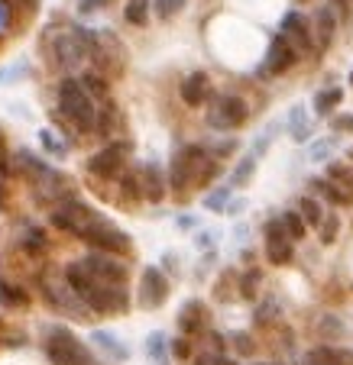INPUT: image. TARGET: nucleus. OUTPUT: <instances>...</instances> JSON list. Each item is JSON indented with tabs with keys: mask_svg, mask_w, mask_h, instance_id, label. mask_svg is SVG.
I'll return each instance as SVG.
<instances>
[{
	"mask_svg": "<svg viewBox=\"0 0 353 365\" xmlns=\"http://www.w3.org/2000/svg\"><path fill=\"white\" fill-rule=\"evenodd\" d=\"M65 284H69V288L81 297L84 307H88L91 314H101V317H117V314H126V310H130V294H126V284H124V288L101 284L81 265V259L65 265Z\"/></svg>",
	"mask_w": 353,
	"mask_h": 365,
	"instance_id": "f257e3e1",
	"label": "nucleus"
},
{
	"mask_svg": "<svg viewBox=\"0 0 353 365\" xmlns=\"http://www.w3.org/2000/svg\"><path fill=\"white\" fill-rule=\"evenodd\" d=\"M217 172H221V165L211 159V152L204 145H182L169 165V187L175 194H188L194 187L211 185Z\"/></svg>",
	"mask_w": 353,
	"mask_h": 365,
	"instance_id": "f03ea898",
	"label": "nucleus"
},
{
	"mask_svg": "<svg viewBox=\"0 0 353 365\" xmlns=\"http://www.w3.org/2000/svg\"><path fill=\"white\" fill-rule=\"evenodd\" d=\"M59 113H62L78 133H94V126H97L94 101H91V94L84 91V84L75 81V78H65V81L59 84Z\"/></svg>",
	"mask_w": 353,
	"mask_h": 365,
	"instance_id": "7ed1b4c3",
	"label": "nucleus"
},
{
	"mask_svg": "<svg viewBox=\"0 0 353 365\" xmlns=\"http://www.w3.org/2000/svg\"><path fill=\"white\" fill-rule=\"evenodd\" d=\"M46 356L52 365H97L88 346L62 324L46 327Z\"/></svg>",
	"mask_w": 353,
	"mask_h": 365,
	"instance_id": "20e7f679",
	"label": "nucleus"
},
{
	"mask_svg": "<svg viewBox=\"0 0 353 365\" xmlns=\"http://www.w3.org/2000/svg\"><path fill=\"white\" fill-rule=\"evenodd\" d=\"M78 240L88 242L94 252H107V255H117V259H124V255L133 252V240L124 233V230L114 227L111 220H104V217H97L91 227H84Z\"/></svg>",
	"mask_w": 353,
	"mask_h": 365,
	"instance_id": "39448f33",
	"label": "nucleus"
},
{
	"mask_svg": "<svg viewBox=\"0 0 353 365\" xmlns=\"http://www.w3.org/2000/svg\"><path fill=\"white\" fill-rule=\"evenodd\" d=\"M249 120V107L243 97L237 94H221L214 103H211V113H208V123L214 126V130H240L243 123Z\"/></svg>",
	"mask_w": 353,
	"mask_h": 365,
	"instance_id": "423d86ee",
	"label": "nucleus"
},
{
	"mask_svg": "<svg viewBox=\"0 0 353 365\" xmlns=\"http://www.w3.org/2000/svg\"><path fill=\"white\" fill-rule=\"evenodd\" d=\"M126 155H130V143H126V139L111 143V145H104V149H97L88 159V172L94 175V178H117L126 165Z\"/></svg>",
	"mask_w": 353,
	"mask_h": 365,
	"instance_id": "0eeeda50",
	"label": "nucleus"
},
{
	"mask_svg": "<svg viewBox=\"0 0 353 365\" xmlns=\"http://www.w3.org/2000/svg\"><path fill=\"white\" fill-rule=\"evenodd\" d=\"M263 236H266V259H269L272 265H292V259H295V242H292V236L285 233L282 227V217H272V220H266L263 227Z\"/></svg>",
	"mask_w": 353,
	"mask_h": 365,
	"instance_id": "6e6552de",
	"label": "nucleus"
},
{
	"mask_svg": "<svg viewBox=\"0 0 353 365\" xmlns=\"http://www.w3.org/2000/svg\"><path fill=\"white\" fill-rule=\"evenodd\" d=\"M172 294V284H169L166 272L156 269V265H146L143 275H139V304L146 310H159L162 304Z\"/></svg>",
	"mask_w": 353,
	"mask_h": 365,
	"instance_id": "1a4fd4ad",
	"label": "nucleus"
},
{
	"mask_svg": "<svg viewBox=\"0 0 353 365\" xmlns=\"http://www.w3.org/2000/svg\"><path fill=\"white\" fill-rule=\"evenodd\" d=\"M81 265L97 278L101 284H111V288H124L126 284V265L120 262L117 255L107 252H91L81 259Z\"/></svg>",
	"mask_w": 353,
	"mask_h": 365,
	"instance_id": "9d476101",
	"label": "nucleus"
},
{
	"mask_svg": "<svg viewBox=\"0 0 353 365\" xmlns=\"http://www.w3.org/2000/svg\"><path fill=\"white\" fill-rule=\"evenodd\" d=\"M295 62H298V52L292 48V42L285 39V36H272L269 48H266V58H263V65H259V75L276 78V75H282V71H289Z\"/></svg>",
	"mask_w": 353,
	"mask_h": 365,
	"instance_id": "9b49d317",
	"label": "nucleus"
},
{
	"mask_svg": "<svg viewBox=\"0 0 353 365\" xmlns=\"http://www.w3.org/2000/svg\"><path fill=\"white\" fill-rule=\"evenodd\" d=\"M56 56L65 68H78V65L88 58V39H84V29H71L62 33L56 39Z\"/></svg>",
	"mask_w": 353,
	"mask_h": 365,
	"instance_id": "f8f14e48",
	"label": "nucleus"
},
{
	"mask_svg": "<svg viewBox=\"0 0 353 365\" xmlns=\"http://www.w3.org/2000/svg\"><path fill=\"white\" fill-rule=\"evenodd\" d=\"M166 191H169V181H166V175H162V168L156 165V162H149V165L139 168V194H143V200H149V204H162V200H166Z\"/></svg>",
	"mask_w": 353,
	"mask_h": 365,
	"instance_id": "ddd939ff",
	"label": "nucleus"
},
{
	"mask_svg": "<svg viewBox=\"0 0 353 365\" xmlns=\"http://www.w3.org/2000/svg\"><path fill=\"white\" fill-rule=\"evenodd\" d=\"M282 33L279 36H285V39L292 42V48L295 52H305V48H312V26H308V20L298 10H289V14L282 16Z\"/></svg>",
	"mask_w": 353,
	"mask_h": 365,
	"instance_id": "4468645a",
	"label": "nucleus"
},
{
	"mask_svg": "<svg viewBox=\"0 0 353 365\" xmlns=\"http://www.w3.org/2000/svg\"><path fill=\"white\" fill-rule=\"evenodd\" d=\"M182 101L188 103V107H201V103L208 101V94H211V81H208V75L204 71H192V75L182 81Z\"/></svg>",
	"mask_w": 353,
	"mask_h": 365,
	"instance_id": "2eb2a0df",
	"label": "nucleus"
},
{
	"mask_svg": "<svg viewBox=\"0 0 353 365\" xmlns=\"http://www.w3.org/2000/svg\"><path fill=\"white\" fill-rule=\"evenodd\" d=\"M179 330H182V336H188V339L204 333V304L188 301L185 307L179 310Z\"/></svg>",
	"mask_w": 353,
	"mask_h": 365,
	"instance_id": "dca6fc26",
	"label": "nucleus"
},
{
	"mask_svg": "<svg viewBox=\"0 0 353 365\" xmlns=\"http://www.w3.org/2000/svg\"><path fill=\"white\" fill-rule=\"evenodd\" d=\"M305 365H353V349H337V346H321L308 352Z\"/></svg>",
	"mask_w": 353,
	"mask_h": 365,
	"instance_id": "f3484780",
	"label": "nucleus"
},
{
	"mask_svg": "<svg viewBox=\"0 0 353 365\" xmlns=\"http://www.w3.org/2000/svg\"><path fill=\"white\" fill-rule=\"evenodd\" d=\"M285 126H289V133H292V139H295V143H308V139H312V133H314V123L308 120L305 107H292L289 117H285Z\"/></svg>",
	"mask_w": 353,
	"mask_h": 365,
	"instance_id": "a211bd4d",
	"label": "nucleus"
},
{
	"mask_svg": "<svg viewBox=\"0 0 353 365\" xmlns=\"http://www.w3.org/2000/svg\"><path fill=\"white\" fill-rule=\"evenodd\" d=\"M327 181L337 187L344 197L353 200V165H344V162H327Z\"/></svg>",
	"mask_w": 353,
	"mask_h": 365,
	"instance_id": "6ab92c4d",
	"label": "nucleus"
},
{
	"mask_svg": "<svg viewBox=\"0 0 353 365\" xmlns=\"http://www.w3.org/2000/svg\"><path fill=\"white\" fill-rule=\"evenodd\" d=\"M91 343L97 346V349L104 352V356H111V359H117V362H124L126 356H130V349H126L124 343H120L114 333H107V330H94L91 333Z\"/></svg>",
	"mask_w": 353,
	"mask_h": 365,
	"instance_id": "aec40b11",
	"label": "nucleus"
},
{
	"mask_svg": "<svg viewBox=\"0 0 353 365\" xmlns=\"http://www.w3.org/2000/svg\"><path fill=\"white\" fill-rule=\"evenodd\" d=\"M314 23H318V48H327L334 42V33H337V14L331 7H318Z\"/></svg>",
	"mask_w": 353,
	"mask_h": 365,
	"instance_id": "412c9836",
	"label": "nucleus"
},
{
	"mask_svg": "<svg viewBox=\"0 0 353 365\" xmlns=\"http://www.w3.org/2000/svg\"><path fill=\"white\" fill-rule=\"evenodd\" d=\"M340 101H344V88H337V84L318 91V94H314V113H318V117H331L340 107Z\"/></svg>",
	"mask_w": 353,
	"mask_h": 365,
	"instance_id": "4be33fe9",
	"label": "nucleus"
},
{
	"mask_svg": "<svg viewBox=\"0 0 353 365\" xmlns=\"http://www.w3.org/2000/svg\"><path fill=\"white\" fill-rule=\"evenodd\" d=\"M146 352H149V365H172V349H169L166 333H153L146 339Z\"/></svg>",
	"mask_w": 353,
	"mask_h": 365,
	"instance_id": "5701e85b",
	"label": "nucleus"
},
{
	"mask_svg": "<svg viewBox=\"0 0 353 365\" xmlns=\"http://www.w3.org/2000/svg\"><path fill=\"white\" fill-rule=\"evenodd\" d=\"M257 155H243L240 162H237V168L230 172V187H247L249 181H253V172H257Z\"/></svg>",
	"mask_w": 353,
	"mask_h": 365,
	"instance_id": "b1692460",
	"label": "nucleus"
},
{
	"mask_svg": "<svg viewBox=\"0 0 353 365\" xmlns=\"http://www.w3.org/2000/svg\"><path fill=\"white\" fill-rule=\"evenodd\" d=\"M149 7H153V0H126V23L130 26H146L149 23Z\"/></svg>",
	"mask_w": 353,
	"mask_h": 365,
	"instance_id": "393cba45",
	"label": "nucleus"
},
{
	"mask_svg": "<svg viewBox=\"0 0 353 365\" xmlns=\"http://www.w3.org/2000/svg\"><path fill=\"white\" fill-rule=\"evenodd\" d=\"M298 214H302V220L308 227H321V220H324V210H321L318 197H312V194H305V197L298 200Z\"/></svg>",
	"mask_w": 353,
	"mask_h": 365,
	"instance_id": "a878e982",
	"label": "nucleus"
},
{
	"mask_svg": "<svg viewBox=\"0 0 353 365\" xmlns=\"http://www.w3.org/2000/svg\"><path fill=\"white\" fill-rule=\"evenodd\" d=\"M117 123H120V113H117V107L111 103V97H107L104 110H97V126H94V130L101 133V136H111V133L117 130Z\"/></svg>",
	"mask_w": 353,
	"mask_h": 365,
	"instance_id": "bb28decb",
	"label": "nucleus"
},
{
	"mask_svg": "<svg viewBox=\"0 0 353 365\" xmlns=\"http://www.w3.org/2000/svg\"><path fill=\"white\" fill-rule=\"evenodd\" d=\"M334 149H337V139L334 136L312 139V145H308V162H331Z\"/></svg>",
	"mask_w": 353,
	"mask_h": 365,
	"instance_id": "cd10ccee",
	"label": "nucleus"
},
{
	"mask_svg": "<svg viewBox=\"0 0 353 365\" xmlns=\"http://www.w3.org/2000/svg\"><path fill=\"white\" fill-rule=\"evenodd\" d=\"M259 284H263V272H259V269H247V272H243V275H240V297H243V301H257Z\"/></svg>",
	"mask_w": 353,
	"mask_h": 365,
	"instance_id": "c85d7f7f",
	"label": "nucleus"
},
{
	"mask_svg": "<svg viewBox=\"0 0 353 365\" xmlns=\"http://www.w3.org/2000/svg\"><path fill=\"white\" fill-rule=\"evenodd\" d=\"M81 84H84V91L91 94V101H107L111 97V91H107V75H97V71H88V75L81 78Z\"/></svg>",
	"mask_w": 353,
	"mask_h": 365,
	"instance_id": "c756f323",
	"label": "nucleus"
},
{
	"mask_svg": "<svg viewBox=\"0 0 353 365\" xmlns=\"http://www.w3.org/2000/svg\"><path fill=\"white\" fill-rule=\"evenodd\" d=\"M282 227H285V233L292 236V242L305 240V233H308V223L302 220V214H298V210H285V214H282Z\"/></svg>",
	"mask_w": 353,
	"mask_h": 365,
	"instance_id": "7c9ffc66",
	"label": "nucleus"
},
{
	"mask_svg": "<svg viewBox=\"0 0 353 365\" xmlns=\"http://www.w3.org/2000/svg\"><path fill=\"white\" fill-rule=\"evenodd\" d=\"M312 187H314V191H318V194H321V197H324V200H331V204H337V207H347V204H353V200H350V197H344V194H340L337 187H334V185H331V181H327V178H312Z\"/></svg>",
	"mask_w": 353,
	"mask_h": 365,
	"instance_id": "2f4dec72",
	"label": "nucleus"
},
{
	"mask_svg": "<svg viewBox=\"0 0 353 365\" xmlns=\"http://www.w3.org/2000/svg\"><path fill=\"white\" fill-rule=\"evenodd\" d=\"M23 249H26L29 255H42L46 252V233H42L39 227H26V233H23Z\"/></svg>",
	"mask_w": 353,
	"mask_h": 365,
	"instance_id": "473e14b6",
	"label": "nucleus"
},
{
	"mask_svg": "<svg viewBox=\"0 0 353 365\" xmlns=\"http://www.w3.org/2000/svg\"><path fill=\"white\" fill-rule=\"evenodd\" d=\"M337 236H340V220H337V214L324 217V220H321V227H318L321 246H334V242H337Z\"/></svg>",
	"mask_w": 353,
	"mask_h": 365,
	"instance_id": "72a5a7b5",
	"label": "nucleus"
},
{
	"mask_svg": "<svg viewBox=\"0 0 353 365\" xmlns=\"http://www.w3.org/2000/svg\"><path fill=\"white\" fill-rule=\"evenodd\" d=\"M39 143H42V149H46L52 159H65V155H69V149L59 143V136H56L52 130H42V133H39Z\"/></svg>",
	"mask_w": 353,
	"mask_h": 365,
	"instance_id": "f704fd0d",
	"label": "nucleus"
},
{
	"mask_svg": "<svg viewBox=\"0 0 353 365\" xmlns=\"http://www.w3.org/2000/svg\"><path fill=\"white\" fill-rule=\"evenodd\" d=\"M227 204H230V185L227 187H214V191L204 197V207H208V210H214V214H224V210H227Z\"/></svg>",
	"mask_w": 353,
	"mask_h": 365,
	"instance_id": "c9c22d12",
	"label": "nucleus"
},
{
	"mask_svg": "<svg viewBox=\"0 0 353 365\" xmlns=\"http://www.w3.org/2000/svg\"><path fill=\"white\" fill-rule=\"evenodd\" d=\"M0 297H4V304H10V307H26V291L10 282H0Z\"/></svg>",
	"mask_w": 353,
	"mask_h": 365,
	"instance_id": "e433bc0d",
	"label": "nucleus"
},
{
	"mask_svg": "<svg viewBox=\"0 0 353 365\" xmlns=\"http://www.w3.org/2000/svg\"><path fill=\"white\" fill-rule=\"evenodd\" d=\"M188 0H153V7H156V16L159 20H172L179 10H185Z\"/></svg>",
	"mask_w": 353,
	"mask_h": 365,
	"instance_id": "4c0bfd02",
	"label": "nucleus"
},
{
	"mask_svg": "<svg viewBox=\"0 0 353 365\" xmlns=\"http://www.w3.org/2000/svg\"><path fill=\"white\" fill-rule=\"evenodd\" d=\"M120 191H124V200H130V204H136V200H143V194H139V172H130L124 181H120Z\"/></svg>",
	"mask_w": 353,
	"mask_h": 365,
	"instance_id": "58836bf2",
	"label": "nucleus"
},
{
	"mask_svg": "<svg viewBox=\"0 0 353 365\" xmlns=\"http://www.w3.org/2000/svg\"><path fill=\"white\" fill-rule=\"evenodd\" d=\"M279 310H282V304H279L276 297H266L257 310V324H272V320L279 317Z\"/></svg>",
	"mask_w": 353,
	"mask_h": 365,
	"instance_id": "ea45409f",
	"label": "nucleus"
},
{
	"mask_svg": "<svg viewBox=\"0 0 353 365\" xmlns=\"http://www.w3.org/2000/svg\"><path fill=\"white\" fill-rule=\"evenodd\" d=\"M318 333H321V336H327V339H337L340 333H344V320H340V317H324L318 324Z\"/></svg>",
	"mask_w": 353,
	"mask_h": 365,
	"instance_id": "a19ab883",
	"label": "nucleus"
},
{
	"mask_svg": "<svg viewBox=\"0 0 353 365\" xmlns=\"http://www.w3.org/2000/svg\"><path fill=\"white\" fill-rule=\"evenodd\" d=\"M276 130H279V126H269V130H266V133H259V139H257V143H253V152H249V155H257V159H263V155H266V149H269V145H272V136H276Z\"/></svg>",
	"mask_w": 353,
	"mask_h": 365,
	"instance_id": "79ce46f5",
	"label": "nucleus"
},
{
	"mask_svg": "<svg viewBox=\"0 0 353 365\" xmlns=\"http://www.w3.org/2000/svg\"><path fill=\"white\" fill-rule=\"evenodd\" d=\"M169 349H172V359H188V356H192V339L179 336L172 346H169Z\"/></svg>",
	"mask_w": 353,
	"mask_h": 365,
	"instance_id": "37998d69",
	"label": "nucleus"
},
{
	"mask_svg": "<svg viewBox=\"0 0 353 365\" xmlns=\"http://www.w3.org/2000/svg\"><path fill=\"white\" fill-rule=\"evenodd\" d=\"M234 346L240 356H253V339H249L247 333H234Z\"/></svg>",
	"mask_w": 353,
	"mask_h": 365,
	"instance_id": "c03bdc74",
	"label": "nucleus"
},
{
	"mask_svg": "<svg viewBox=\"0 0 353 365\" xmlns=\"http://www.w3.org/2000/svg\"><path fill=\"white\" fill-rule=\"evenodd\" d=\"M334 133H353V113H340V117H334Z\"/></svg>",
	"mask_w": 353,
	"mask_h": 365,
	"instance_id": "a18cd8bd",
	"label": "nucleus"
},
{
	"mask_svg": "<svg viewBox=\"0 0 353 365\" xmlns=\"http://www.w3.org/2000/svg\"><path fill=\"white\" fill-rule=\"evenodd\" d=\"M327 7H331V10H337V14H340V16H344V20H347V16L353 14V0H331Z\"/></svg>",
	"mask_w": 353,
	"mask_h": 365,
	"instance_id": "49530a36",
	"label": "nucleus"
},
{
	"mask_svg": "<svg viewBox=\"0 0 353 365\" xmlns=\"http://www.w3.org/2000/svg\"><path fill=\"white\" fill-rule=\"evenodd\" d=\"M243 207H247V200H243V197H237V200H230V204H227V210H224V214L237 217V214H243Z\"/></svg>",
	"mask_w": 353,
	"mask_h": 365,
	"instance_id": "de8ad7c7",
	"label": "nucleus"
},
{
	"mask_svg": "<svg viewBox=\"0 0 353 365\" xmlns=\"http://www.w3.org/2000/svg\"><path fill=\"white\" fill-rule=\"evenodd\" d=\"M7 23H10V4L0 0V26H7Z\"/></svg>",
	"mask_w": 353,
	"mask_h": 365,
	"instance_id": "09e8293b",
	"label": "nucleus"
},
{
	"mask_svg": "<svg viewBox=\"0 0 353 365\" xmlns=\"http://www.w3.org/2000/svg\"><path fill=\"white\" fill-rule=\"evenodd\" d=\"M0 168L7 172V143H4V133H0Z\"/></svg>",
	"mask_w": 353,
	"mask_h": 365,
	"instance_id": "8fccbe9b",
	"label": "nucleus"
},
{
	"mask_svg": "<svg viewBox=\"0 0 353 365\" xmlns=\"http://www.w3.org/2000/svg\"><path fill=\"white\" fill-rule=\"evenodd\" d=\"M237 149V139H230V143H221L217 145V155H227V152H234Z\"/></svg>",
	"mask_w": 353,
	"mask_h": 365,
	"instance_id": "3c124183",
	"label": "nucleus"
},
{
	"mask_svg": "<svg viewBox=\"0 0 353 365\" xmlns=\"http://www.w3.org/2000/svg\"><path fill=\"white\" fill-rule=\"evenodd\" d=\"M101 0H81V14H94V7Z\"/></svg>",
	"mask_w": 353,
	"mask_h": 365,
	"instance_id": "603ef678",
	"label": "nucleus"
},
{
	"mask_svg": "<svg viewBox=\"0 0 353 365\" xmlns=\"http://www.w3.org/2000/svg\"><path fill=\"white\" fill-rule=\"evenodd\" d=\"M179 227H182V230H192V227H194V217L182 214V217H179Z\"/></svg>",
	"mask_w": 353,
	"mask_h": 365,
	"instance_id": "864d4df0",
	"label": "nucleus"
},
{
	"mask_svg": "<svg viewBox=\"0 0 353 365\" xmlns=\"http://www.w3.org/2000/svg\"><path fill=\"white\" fill-rule=\"evenodd\" d=\"M259 365H276V362H259Z\"/></svg>",
	"mask_w": 353,
	"mask_h": 365,
	"instance_id": "5fc2aeb1",
	"label": "nucleus"
},
{
	"mask_svg": "<svg viewBox=\"0 0 353 365\" xmlns=\"http://www.w3.org/2000/svg\"><path fill=\"white\" fill-rule=\"evenodd\" d=\"M350 88H353V71H350Z\"/></svg>",
	"mask_w": 353,
	"mask_h": 365,
	"instance_id": "6e6d98bb",
	"label": "nucleus"
},
{
	"mask_svg": "<svg viewBox=\"0 0 353 365\" xmlns=\"http://www.w3.org/2000/svg\"><path fill=\"white\" fill-rule=\"evenodd\" d=\"M194 365H204V362H201V359H198V362H194Z\"/></svg>",
	"mask_w": 353,
	"mask_h": 365,
	"instance_id": "4d7b16f0",
	"label": "nucleus"
},
{
	"mask_svg": "<svg viewBox=\"0 0 353 365\" xmlns=\"http://www.w3.org/2000/svg\"><path fill=\"white\" fill-rule=\"evenodd\" d=\"M350 162H353V149H350Z\"/></svg>",
	"mask_w": 353,
	"mask_h": 365,
	"instance_id": "13d9d810",
	"label": "nucleus"
},
{
	"mask_svg": "<svg viewBox=\"0 0 353 365\" xmlns=\"http://www.w3.org/2000/svg\"><path fill=\"white\" fill-rule=\"evenodd\" d=\"M101 4H111V0H101Z\"/></svg>",
	"mask_w": 353,
	"mask_h": 365,
	"instance_id": "bf43d9fd",
	"label": "nucleus"
}]
</instances>
